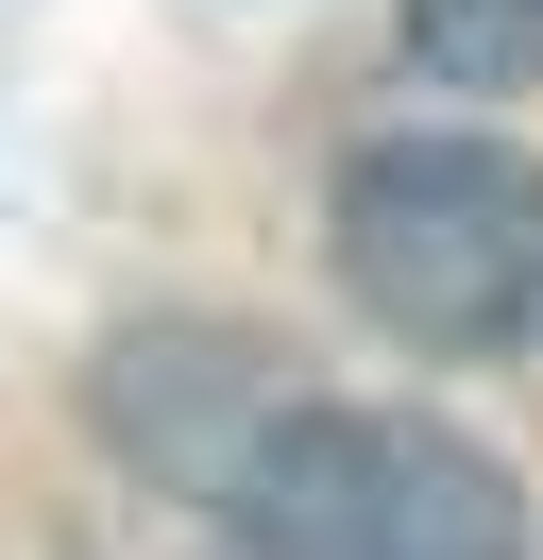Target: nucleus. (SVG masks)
Here are the masks:
<instances>
[{
    "label": "nucleus",
    "instance_id": "obj_1",
    "mask_svg": "<svg viewBox=\"0 0 543 560\" xmlns=\"http://www.w3.org/2000/svg\"><path fill=\"white\" fill-rule=\"evenodd\" d=\"M339 289L407 357H527L543 340V171L509 137H373L323 205Z\"/></svg>",
    "mask_w": 543,
    "mask_h": 560
},
{
    "label": "nucleus",
    "instance_id": "obj_2",
    "mask_svg": "<svg viewBox=\"0 0 543 560\" xmlns=\"http://www.w3.org/2000/svg\"><path fill=\"white\" fill-rule=\"evenodd\" d=\"M221 560H527V492L425 408H289L221 476Z\"/></svg>",
    "mask_w": 543,
    "mask_h": 560
},
{
    "label": "nucleus",
    "instance_id": "obj_3",
    "mask_svg": "<svg viewBox=\"0 0 543 560\" xmlns=\"http://www.w3.org/2000/svg\"><path fill=\"white\" fill-rule=\"evenodd\" d=\"M407 69H441V85H543V0H407Z\"/></svg>",
    "mask_w": 543,
    "mask_h": 560
}]
</instances>
